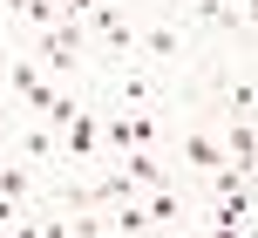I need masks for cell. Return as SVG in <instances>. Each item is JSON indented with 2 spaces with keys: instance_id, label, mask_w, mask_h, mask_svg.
<instances>
[{
  "instance_id": "cell-2",
  "label": "cell",
  "mask_w": 258,
  "mask_h": 238,
  "mask_svg": "<svg viewBox=\"0 0 258 238\" xmlns=\"http://www.w3.org/2000/svg\"><path fill=\"white\" fill-rule=\"evenodd\" d=\"M183 54H190L183 21H143V27H136V62H143V68L170 75V68H183Z\"/></svg>"
},
{
  "instance_id": "cell-12",
  "label": "cell",
  "mask_w": 258,
  "mask_h": 238,
  "mask_svg": "<svg viewBox=\"0 0 258 238\" xmlns=\"http://www.w3.org/2000/svg\"><path fill=\"white\" fill-rule=\"evenodd\" d=\"M7 48H14V41H0V62H7Z\"/></svg>"
},
{
  "instance_id": "cell-10",
  "label": "cell",
  "mask_w": 258,
  "mask_h": 238,
  "mask_svg": "<svg viewBox=\"0 0 258 238\" xmlns=\"http://www.w3.org/2000/svg\"><path fill=\"white\" fill-rule=\"evenodd\" d=\"M251 109H258V89L238 75V82H231V95H224V116H251Z\"/></svg>"
},
{
  "instance_id": "cell-7",
  "label": "cell",
  "mask_w": 258,
  "mask_h": 238,
  "mask_svg": "<svg viewBox=\"0 0 258 238\" xmlns=\"http://www.w3.org/2000/svg\"><path fill=\"white\" fill-rule=\"evenodd\" d=\"M177 157H183V170L204 177V170H218V163H224V143H218V136H204V130H190V136L177 143Z\"/></svg>"
},
{
  "instance_id": "cell-9",
  "label": "cell",
  "mask_w": 258,
  "mask_h": 238,
  "mask_svg": "<svg viewBox=\"0 0 258 238\" xmlns=\"http://www.w3.org/2000/svg\"><path fill=\"white\" fill-rule=\"evenodd\" d=\"M224 157H231V163H251V157H258L251 116H231V123H224Z\"/></svg>"
},
{
  "instance_id": "cell-11",
  "label": "cell",
  "mask_w": 258,
  "mask_h": 238,
  "mask_svg": "<svg viewBox=\"0 0 258 238\" xmlns=\"http://www.w3.org/2000/svg\"><path fill=\"white\" fill-rule=\"evenodd\" d=\"M21 21H27V0H0V27H7V41L21 34Z\"/></svg>"
},
{
  "instance_id": "cell-8",
  "label": "cell",
  "mask_w": 258,
  "mask_h": 238,
  "mask_svg": "<svg viewBox=\"0 0 258 238\" xmlns=\"http://www.w3.org/2000/svg\"><path fill=\"white\" fill-rule=\"evenodd\" d=\"M0 198H7V204H27V198H34V163H21V157L0 163Z\"/></svg>"
},
{
  "instance_id": "cell-5",
  "label": "cell",
  "mask_w": 258,
  "mask_h": 238,
  "mask_svg": "<svg viewBox=\"0 0 258 238\" xmlns=\"http://www.w3.org/2000/svg\"><path fill=\"white\" fill-rule=\"evenodd\" d=\"M190 14L204 27H224V34H245L251 27V0H190Z\"/></svg>"
},
{
  "instance_id": "cell-4",
  "label": "cell",
  "mask_w": 258,
  "mask_h": 238,
  "mask_svg": "<svg viewBox=\"0 0 258 238\" xmlns=\"http://www.w3.org/2000/svg\"><path fill=\"white\" fill-rule=\"evenodd\" d=\"M109 163H116V170H122L136 191H150V184H177V177L163 170V157H156V150H116Z\"/></svg>"
},
{
  "instance_id": "cell-6",
  "label": "cell",
  "mask_w": 258,
  "mask_h": 238,
  "mask_svg": "<svg viewBox=\"0 0 258 238\" xmlns=\"http://www.w3.org/2000/svg\"><path fill=\"white\" fill-rule=\"evenodd\" d=\"M197 225H211V231H251V191H224V198L211 204V218H197Z\"/></svg>"
},
{
  "instance_id": "cell-3",
  "label": "cell",
  "mask_w": 258,
  "mask_h": 238,
  "mask_svg": "<svg viewBox=\"0 0 258 238\" xmlns=\"http://www.w3.org/2000/svg\"><path fill=\"white\" fill-rule=\"evenodd\" d=\"M102 157V102H82L61 123V163H95Z\"/></svg>"
},
{
  "instance_id": "cell-1",
  "label": "cell",
  "mask_w": 258,
  "mask_h": 238,
  "mask_svg": "<svg viewBox=\"0 0 258 238\" xmlns=\"http://www.w3.org/2000/svg\"><path fill=\"white\" fill-rule=\"evenodd\" d=\"M109 109H156V116H163L170 109V82H156L143 62H116V75H109Z\"/></svg>"
}]
</instances>
